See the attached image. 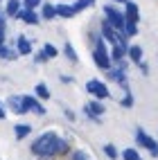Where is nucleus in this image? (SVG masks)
<instances>
[{
  "label": "nucleus",
  "instance_id": "f257e3e1",
  "mask_svg": "<svg viewBox=\"0 0 158 160\" xmlns=\"http://www.w3.org/2000/svg\"><path fill=\"white\" fill-rule=\"evenodd\" d=\"M32 153L41 160H50L57 156H68L70 153V142L61 138L57 131H45L32 142Z\"/></svg>",
  "mask_w": 158,
  "mask_h": 160
},
{
  "label": "nucleus",
  "instance_id": "f03ea898",
  "mask_svg": "<svg viewBox=\"0 0 158 160\" xmlns=\"http://www.w3.org/2000/svg\"><path fill=\"white\" fill-rule=\"evenodd\" d=\"M126 70H129V66H126V59L113 61V66L106 70V77H109L111 81H115L122 90H129V77H126Z\"/></svg>",
  "mask_w": 158,
  "mask_h": 160
},
{
  "label": "nucleus",
  "instance_id": "7ed1b4c3",
  "mask_svg": "<svg viewBox=\"0 0 158 160\" xmlns=\"http://www.w3.org/2000/svg\"><path fill=\"white\" fill-rule=\"evenodd\" d=\"M135 144L142 147L145 151H149L151 158H158V140H156V138H151L145 129H140V126L135 129Z\"/></svg>",
  "mask_w": 158,
  "mask_h": 160
},
{
  "label": "nucleus",
  "instance_id": "20e7f679",
  "mask_svg": "<svg viewBox=\"0 0 158 160\" xmlns=\"http://www.w3.org/2000/svg\"><path fill=\"white\" fill-rule=\"evenodd\" d=\"M106 113V106H104V99H97L93 97L90 102H86V106H84V115L88 117L90 122H102L99 117Z\"/></svg>",
  "mask_w": 158,
  "mask_h": 160
},
{
  "label": "nucleus",
  "instance_id": "39448f33",
  "mask_svg": "<svg viewBox=\"0 0 158 160\" xmlns=\"http://www.w3.org/2000/svg\"><path fill=\"white\" fill-rule=\"evenodd\" d=\"M102 12H104V18H106V20H109V23H111L115 29H120V32L124 29L126 18H124V12H122V9H118L115 5H104Z\"/></svg>",
  "mask_w": 158,
  "mask_h": 160
},
{
  "label": "nucleus",
  "instance_id": "423d86ee",
  "mask_svg": "<svg viewBox=\"0 0 158 160\" xmlns=\"http://www.w3.org/2000/svg\"><path fill=\"white\" fill-rule=\"evenodd\" d=\"M86 92L90 97H97V99H109L111 97V90L102 79H88L86 81Z\"/></svg>",
  "mask_w": 158,
  "mask_h": 160
},
{
  "label": "nucleus",
  "instance_id": "0eeeda50",
  "mask_svg": "<svg viewBox=\"0 0 158 160\" xmlns=\"http://www.w3.org/2000/svg\"><path fill=\"white\" fill-rule=\"evenodd\" d=\"M5 106L12 113H16V115H27L29 113L27 106H25V102H23V95H9L7 102H5Z\"/></svg>",
  "mask_w": 158,
  "mask_h": 160
},
{
  "label": "nucleus",
  "instance_id": "6e6552de",
  "mask_svg": "<svg viewBox=\"0 0 158 160\" xmlns=\"http://www.w3.org/2000/svg\"><path fill=\"white\" fill-rule=\"evenodd\" d=\"M16 18H18V20H23L25 25H38L41 20H43V18H41V14H38V9H27V7L20 9Z\"/></svg>",
  "mask_w": 158,
  "mask_h": 160
},
{
  "label": "nucleus",
  "instance_id": "1a4fd4ad",
  "mask_svg": "<svg viewBox=\"0 0 158 160\" xmlns=\"http://www.w3.org/2000/svg\"><path fill=\"white\" fill-rule=\"evenodd\" d=\"M16 50H18V54L20 57H29V54H34V45H32V41L25 36V34H18L16 36V45H14Z\"/></svg>",
  "mask_w": 158,
  "mask_h": 160
},
{
  "label": "nucleus",
  "instance_id": "9d476101",
  "mask_svg": "<svg viewBox=\"0 0 158 160\" xmlns=\"http://www.w3.org/2000/svg\"><path fill=\"white\" fill-rule=\"evenodd\" d=\"M23 102L27 106L29 113H36V115H45V106L41 104V99L36 97V95H23Z\"/></svg>",
  "mask_w": 158,
  "mask_h": 160
},
{
  "label": "nucleus",
  "instance_id": "9b49d317",
  "mask_svg": "<svg viewBox=\"0 0 158 160\" xmlns=\"http://www.w3.org/2000/svg\"><path fill=\"white\" fill-rule=\"evenodd\" d=\"M122 12H124V18H126V20H131V23H140V7H138V2L126 0Z\"/></svg>",
  "mask_w": 158,
  "mask_h": 160
},
{
  "label": "nucleus",
  "instance_id": "f8f14e48",
  "mask_svg": "<svg viewBox=\"0 0 158 160\" xmlns=\"http://www.w3.org/2000/svg\"><path fill=\"white\" fill-rule=\"evenodd\" d=\"M57 16L59 18H75L77 16V9L75 5H68V2H57Z\"/></svg>",
  "mask_w": 158,
  "mask_h": 160
},
{
  "label": "nucleus",
  "instance_id": "ddd939ff",
  "mask_svg": "<svg viewBox=\"0 0 158 160\" xmlns=\"http://www.w3.org/2000/svg\"><path fill=\"white\" fill-rule=\"evenodd\" d=\"M38 14H41V18L43 20H54V18H59L57 16V7L52 5V2H43L38 7Z\"/></svg>",
  "mask_w": 158,
  "mask_h": 160
},
{
  "label": "nucleus",
  "instance_id": "4468645a",
  "mask_svg": "<svg viewBox=\"0 0 158 160\" xmlns=\"http://www.w3.org/2000/svg\"><path fill=\"white\" fill-rule=\"evenodd\" d=\"M20 9H23V0H7L3 12H5V14H7L9 18H16Z\"/></svg>",
  "mask_w": 158,
  "mask_h": 160
},
{
  "label": "nucleus",
  "instance_id": "2eb2a0df",
  "mask_svg": "<svg viewBox=\"0 0 158 160\" xmlns=\"http://www.w3.org/2000/svg\"><path fill=\"white\" fill-rule=\"evenodd\" d=\"M142 57H145V52H142L140 45H129V50H126V59H129L133 66H138V63L142 61Z\"/></svg>",
  "mask_w": 158,
  "mask_h": 160
},
{
  "label": "nucleus",
  "instance_id": "dca6fc26",
  "mask_svg": "<svg viewBox=\"0 0 158 160\" xmlns=\"http://www.w3.org/2000/svg\"><path fill=\"white\" fill-rule=\"evenodd\" d=\"M18 57H20V54H18V50H16V48L7 45V43L0 45V59H5V61H16Z\"/></svg>",
  "mask_w": 158,
  "mask_h": 160
},
{
  "label": "nucleus",
  "instance_id": "f3484780",
  "mask_svg": "<svg viewBox=\"0 0 158 160\" xmlns=\"http://www.w3.org/2000/svg\"><path fill=\"white\" fill-rule=\"evenodd\" d=\"M34 95H36V97H38L41 102H48V99L52 97V92H50V88L45 86L43 81H38L36 86H34Z\"/></svg>",
  "mask_w": 158,
  "mask_h": 160
},
{
  "label": "nucleus",
  "instance_id": "a211bd4d",
  "mask_svg": "<svg viewBox=\"0 0 158 160\" xmlns=\"http://www.w3.org/2000/svg\"><path fill=\"white\" fill-rule=\"evenodd\" d=\"M14 135H16V140H25V138L32 135V126L29 124H16L14 126Z\"/></svg>",
  "mask_w": 158,
  "mask_h": 160
},
{
  "label": "nucleus",
  "instance_id": "6ab92c4d",
  "mask_svg": "<svg viewBox=\"0 0 158 160\" xmlns=\"http://www.w3.org/2000/svg\"><path fill=\"white\" fill-rule=\"evenodd\" d=\"M63 54H66V59L70 63H79V54H77V50L72 48V43H66L63 45Z\"/></svg>",
  "mask_w": 158,
  "mask_h": 160
},
{
  "label": "nucleus",
  "instance_id": "aec40b11",
  "mask_svg": "<svg viewBox=\"0 0 158 160\" xmlns=\"http://www.w3.org/2000/svg\"><path fill=\"white\" fill-rule=\"evenodd\" d=\"M120 158H122V160H142V158H140V151H138V149H133V147L120 151Z\"/></svg>",
  "mask_w": 158,
  "mask_h": 160
},
{
  "label": "nucleus",
  "instance_id": "412c9836",
  "mask_svg": "<svg viewBox=\"0 0 158 160\" xmlns=\"http://www.w3.org/2000/svg\"><path fill=\"white\" fill-rule=\"evenodd\" d=\"M41 52L48 57V61H52V59H57L59 57V48L57 45H52V43H45L43 48H41Z\"/></svg>",
  "mask_w": 158,
  "mask_h": 160
},
{
  "label": "nucleus",
  "instance_id": "4be33fe9",
  "mask_svg": "<svg viewBox=\"0 0 158 160\" xmlns=\"http://www.w3.org/2000/svg\"><path fill=\"white\" fill-rule=\"evenodd\" d=\"M122 34L126 38H133L135 34H138V23H131V20H126L124 23V29H122Z\"/></svg>",
  "mask_w": 158,
  "mask_h": 160
},
{
  "label": "nucleus",
  "instance_id": "5701e85b",
  "mask_svg": "<svg viewBox=\"0 0 158 160\" xmlns=\"http://www.w3.org/2000/svg\"><path fill=\"white\" fill-rule=\"evenodd\" d=\"M104 156H106L109 160H118L120 158V151H118V147H115V144H104Z\"/></svg>",
  "mask_w": 158,
  "mask_h": 160
},
{
  "label": "nucleus",
  "instance_id": "b1692460",
  "mask_svg": "<svg viewBox=\"0 0 158 160\" xmlns=\"http://www.w3.org/2000/svg\"><path fill=\"white\" fill-rule=\"evenodd\" d=\"M68 156H70V160H93L84 149H75V151H70Z\"/></svg>",
  "mask_w": 158,
  "mask_h": 160
},
{
  "label": "nucleus",
  "instance_id": "393cba45",
  "mask_svg": "<svg viewBox=\"0 0 158 160\" xmlns=\"http://www.w3.org/2000/svg\"><path fill=\"white\" fill-rule=\"evenodd\" d=\"M120 104L124 106V108H133V92H131V90H124V95H122Z\"/></svg>",
  "mask_w": 158,
  "mask_h": 160
},
{
  "label": "nucleus",
  "instance_id": "a878e982",
  "mask_svg": "<svg viewBox=\"0 0 158 160\" xmlns=\"http://www.w3.org/2000/svg\"><path fill=\"white\" fill-rule=\"evenodd\" d=\"M111 59H113V61L126 59V50H124V48H111Z\"/></svg>",
  "mask_w": 158,
  "mask_h": 160
},
{
  "label": "nucleus",
  "instance_id": "bb28decb",
  "mask_svg": "<svg viewBox=\"0 0 158 160\" xmlns=\"http://www.w3.org/2000/svg\"><path fill=\"white\" fill-rule=\"evenodd\" d=\"M72 5H75V9H77V14H79V12H84V9H88V7H93V5H95V0H75V2H72Z\"/></svg>",
  "mask_w": 158,
  "mask_h": 160
},
{
  "label": "nucleus",
  "instance_id": "cd10ccee",
  "mask_svg": "<svg viewBox=\"0 0 158 160\" xmlns=\"http://www.w3.org/2000/svg\"><path fill=\"white\" fill-rule=\"evenodd\" d=\"M41 5H43V0H23V7L27 9H38Z\"/></svg>",
  "mask_w": 158,
  "mask_h": 160
},
{
  "label": "nucleus",
  "instance_id": "c85d7f7f",
  "mask_svg": "<svg viewBox=\"0 0 158 160\" xmlns=\"http://www.w3.org/2000/svg\"><path fill=\"white\" fill-rule=\"evenodd\" d=\"M34 63H48V57L43 54V52H36V54H34Z\"/></svg>",
  "mask_w": 158,
  "mask_h": 160
},
{
  "label": "nucleus",
  "instance_id": "c756f323",
  "mask_svg": "<svg viewBox=\"0 0 158 160\" xmlns=\"http://www.w3.org/2000/svg\"><path fill=\"white\" fill-rule=\"evenodd\" d=\"M63 115H66V117H68L70 122H75V120H77V115H75V111H70V108H63Z\"/></svg>",
  "mask_w": 158,
  "mask_h": 160
},
{
  "label": "nucleus",
  "instance_id": "7c9ffc66",
  "mask_svg": "<svg viewBox=\"0 0 158 160\" xmlns=\"http://www.w3.org/2000/svg\"><path fill=\"white\" fill-rule=\"evenodd\" d=\"M138 68H140V72H142V74H149V66H147V61H145V59L138 63Z\"/></svg>",
  "mask_w": 158,
  "mask_h": 160
},
{
  "label": "nucleus",
  "instance_id": "2f4dec72",
  "mask_svg": "<svg viewBox=\"0 0 158 160\" xmlns=\"http://www.w3.org/2000/svg\"><path fill=\"white\" fill-rule=\"evenodd\" d=\"M3 120H7V106L0 102V122H3Z\"/></svg>",
  "mask_w": 158,
  "mask_h": 160
},
{
  "label": "nucleus",
  "instance_id": "473e14b6",
  "mask_svg": "<svg viewBox=\"0 0 158 160\" xmlns=\"http://www.w3.org/2000/svg\"><path fill=\"white\" fill-rule=\"evenodd\" d=\"M59 79H61L63 83H75V79H72V77H70V74H61V77H59Z\"/></svg>",
  "mask_w": 158,
  "mask_h": 160
},
{
  "label": "nucleus",
  "instance_id": "72a5a7b5",
  "mask_svg": "<svg viewBox=\"0 0 158 160\" xmlns=\"http://www.w3.org/2000/svg\"><path fill=\"white\" fill-rule=\"evenodd\" d=\"M113 2H115V5H118V2H120V5H124V2H126V0H113Z\"/></svg>",
  "mask_w": 158,
  "mask_h": 160
},
{
  "label": "nucleus",
  "instance_id": "f704fd0d",
  "mask_svg": "<svg viewBox=\"0 0 158 160\" xmlns=\"http://www.w3.org/2000/svg\"><path fill=\"white\" fill-rule=\"evenodd\" d=\"M0 2H3V0H0Z\"/></svg>",
  "mask_w": 158,
  "mask_h": 160
}]
</instances>
